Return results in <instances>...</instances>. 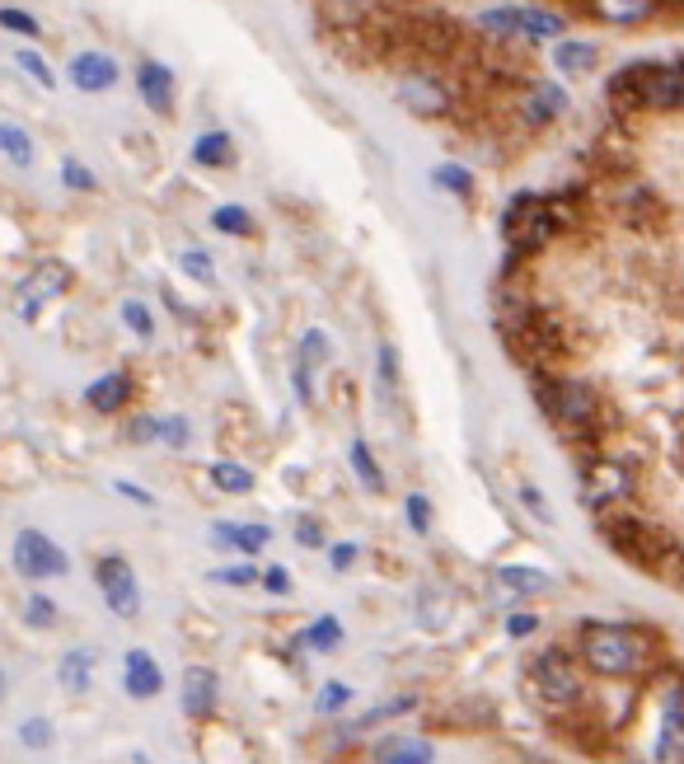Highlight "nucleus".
I'll use <instances>...</instances> for the list:
<instances>
[{"label": "nucleus", "instance_id": "nucleus-1", "mask_svg": "<svg viewBox=\"0 0 684 764\" xmlns=\"http://www.w3.org/2000/svg\"><path fill=\"white\" fill-rule=\"evenodd\" d=\"M600 516V535L609 539L614 549H619L624 558H633L637 568H647V572H661L675 587V564H680V545H675V535L671 530H656L652 521H643L637 511H628L624 502L619 507H605L596 511Z\"/></svg>", "mask_w": 684, "mask_h": 764}, {"label": "nucleus", "instance_id": "nucleus-2", "mask_svg": "<svg viewBox=\"0 0 684 764\" xmlns=\"http://www.w3.org/2000/svg\"><path fill=\"white\" fill-rule=\"evenodd\" d=\"M530 385L539 394V409L549 413V422L567 441H586V437H600V418H605V403L600 394L586 385L577 375H549V371H530Z\"/></svg>", "mask_w": 684, "mask_h": 764}, {"label": "nucleus", "instance_id": "nucleus-3", "mask_svg": "<svg viewBox=\"0 0 684 764\" xmlns=\"http://www.w3.org/2000/svg\"><path fill=\"white\" fill-rule=\"evenodd\" d=\"M582 662L590 670H600V676H633V670H643L652 662V634L633 624H582Z\"/></svg>", "mask_w": 684, "mask_h": 764}, {"label": "nucleus", "instance_id": "nucleus-4", "mask_svg": "<svg viewBox=\"0 0 684 764\" xmlns=\"http://www.w3.org/2000/svg\"><path fill=\"white\" fill-rule=\"evenodd\" d=\"M633 488H637V479H633V469H628L624 460L600 456V460H590V464L582 469V498H586L590 511H605V507L628 502Z\"/></svg>", "mask_w": 684, "mask_h": 764}, {"label": "nucleus", "instance_id": "nucleus-5", "mask_svg": "<svg viewBox=\"0 0 684 764\" xmlns=\"http://www.w3.org/2000/svg\"><path fill=\"white\" fill-rule=\"evenodd\" d=\"M95 581H99L104 605L118 619H136V615H141V587H136V572H131V564H127L123 554L99 558V564H95Z\"/></svg>", "mask_w": 684, "mask_h": 764}, {"label": "nucleus", "instance_id": "nucleus-6", "mask_svg": "<svg viewBox=\"0 0 684 764\" xmlns=\"http://www.w3.org/2000/svg\"><path fill=\"white\" fill-rule=\"evenodd\" d=\"M14 572L29 577V581L66 577V572H71V558H66L61 545H52L42 530H19L14 535Z\"/></svg>", "mask_w": 684, "mask_h": 764}, {"label": "nucleus", "instance_id": "nucleus-7", "mask_svg": "<svg viewBox=\"0 0 684 764\" xmlns=\"http://www.w3.org/2000/svg\"><path fill=\"white\" fill-rule=\"evenodd\" d=\"M530 680H535L544 704H577V694H582V676L563 647L539 652L535 666H530Z\"/></svg>", "mask_w": 684, "mask_h": 764}, {"label": "nucleus", "instance_id": "nucleus-8", "mask_svg": "<svg viewBox=\"0 0 684 764\" xmlns=\"http://www.w3.org/2000/svg\"><path fill=\"white\" fill-rule=\"evenodd\" d=\"M394 99L408 108L413 118H446L450 114V89L441 76H431V71H403L394 80Z\"/></svg>", "mask_w": 684, "mask_h": 764}, {"label": "nucleus", "instance_id": "nucleus-9", "mask_svg": "<svg viewBox=\"0 0 684 764\" xmlns=\"http://www.w3.org/2000/svg\"><path fill=\"white\" fill-rule=\"evenodd\" d=\"M66 80H71L80 95H108V89L123 80V66H118V57L89 48V52H76L71 57V66H66Z\"/></svg>", "mask_w": 684, "mask_h": 764}, {"label": "nucleus", "instance_id": "nucleus-10", "mask_svg": "<svg viewBox=\"0 0 684 764\" xmlns=\"http://www.w3.org/2000/svg\"><path fill=\"white\" fill-rule=\"evenodd\" d=\"M66 286H71V267H66L61 258L38 263L33 273L25 277V286H19V296H25V314L33 320V314H38V305H42V301H52V296H61Z\"/></svg>", "mask_w": 684, "mask_h": 764}, {"label": "nucleus", "instance_id": "nucleus-11", "mask_svg": "<svg viewBox=\"0 0 684 764\" xmlns=\"http://www.w3.org/2000/svg\"><path fill=\"white\" fill-rule=\"evenodd\" d=\"M136 95L150 114H174V99H178V85H174V71L165 61H141L136 66Z\"/></svg>", "mask_w": 684, "mask_h": 764}, {"label": "nucleus", "instance_id": "nucleus-12", "mask_svg": "<svg viewBox=\"0 0 684 764\" xmlns=\"http://www.w3.org/2000/svg\"><path fill=\"white\" fill-rule=\"evenodd\" d=\"M647 71H652V66H643V61H633V66H624V71H614L609 85H605V99L614 108H647Z\"/></svg>", "mask_w": 684, "mask_h": 764}, {"label": "nucleus", "instance_id": "nucleus-13", "mask_svg": "<svg viewBox=\"0 0 684 764\" xmlns=\"http://www.w3.org/2000/svg\"><path fill=\"white\" fill-rule=\"evenodd\" d=\"M684 99V71L675 61L666 66H652L647 71V108H656V114H675Z\"/></svg>", "mask_w": 684, "mask_h": 764}, {"label": "nucleus", "instance_id": "nucleus-14", "mask_svg": "<svg viewBox=\"0 0 684 764\" xmlns=\"http://www.w3.org/2000/svg\"><path fill=\"white\" fill-rule=\"evenodd\" d=\"M123 685H127L131 699H155L159 685H165V676H159V666L150 662V652H141V647L127 652V657H123Z\"/></svg>", "mask_w": 684, "mask_h": 764}, {"label": "nucleus", "instance_id": "nucleus-15", "mask_svg": "<svg viewBox=\"0 0 684 764\" xmlns=\"http://www.w3.org/2000/svg\"><path fill=\"white\" fill-rule=\"evenodd\" d=\"M216 694H221V680L212 666H188L184 670V713L188 717H207L216 708Z\"/></svg>", "mask_w": 684, "mask_h": 764}, {"label": "nucleus", "instance_id": "nucleus-16", "mask_svg": "<svg viewBox=\"0 0 684 764\" xmlns=\"http://www.w3.org/2000/svg\"><path fill=\"white\" fill-rule=\"evenodd\" d=\"M212 539L221 549H240V554H258L272 545V530L258 526V521H216L212 526Z\"/></svg>", "mask_w": 684, "mask_h": 764}, {"label": "nucleus", "instance_id": "nucleus-17", "mask_svg": "<svg viewBox=\"0 0 684 764\" xmlns=\"http://www.w3.org/2000/svg\"><path fill=\"white\" fill-rule=\"evenodd\" d=\"M526 118L535 123V127H544V123H554V118H563L567 114V95H563V85H554V80H535L530 89H526Z\"/></svg>", "mask_w": 684, "mask_h": 764}, {"label": "nucleus", "instance_id": "nucleus-18", "mask_svg": "<svg viewBox=\"0 0 684 764\" xmlns=\"http://www.w3.org/2000/svg\"><path fill=\"white\" fill-rule=\"evenodd\" d=\"M596 61H600L596 42H586V38H558L554 42V66L563 76H586V71H596Z\"/></svg>", "mask_w": 684, "mask_h": 764}, {"label": "nucleus", "instance_id": "nucleus-19", "mask_svg": "<svg viewBox=\"0 0 684 764\" xmlns=\"http://www.w3.org/2000/svg\"><path fill=\"white\" fill-rule=\"evenodd\" d=\"M127 394H131V380L123 375V371H108V375H99L95 385L85 390V403L95 413H118L123 403H127Z\"/></svg>", "mask_w": 684, "mask_h": 764}, {"label": "nucleus", "instance_id": "nucleus-20", "mask_svg": "<svg viewBox=\"0 0 684 764\" xmlns=\"http://www.w3.org/2000/svg\"><path fill=\"white\" fill-rule=\"evenodd\" d=\"M188 155H193V165H202V169H225L235 160V137H231V131H202Z\"/></svg>", "mask_w": 684, "mask_h": 764}, {"label": "nucleus", "instance_id": "nucleus-21", "mask_svg": "<svg viewBox=\"0 0 684 764\" xmlns=\"http://www.w3.org/2000/svg\"><path fill=\"white\" fill-rule=\"evenodd\" d=\"M57 680L66 694H85L89 680H95V652L89 647H76V652H66L61 666H57Z\"/></svg>", "mask_w": 684, "mask_h": 764}, {"label": "nucleus", "instance_id": "nucleus-22", "mask_svg": "<svg viewBox=\"0 0 684 764\" xmlns=\"http://www.w3.org/2000/svg\"><path fill=\"white\" fill-rule=\"evenodd\" d=\"M520 10V38H567V19L544 6H516Z\"/></svg>", "mask_w": 684, "mask_h": 764}, {"label": "nucleus", "instance_id": "nucleus-23", "mask_svg": "<svg viewBox=\"0 0 684 764\" xmlns=\"http://www.w3.org/2000/svg\"><path fill=\"white\" fill-rule=\"evenodd\" d=\"M33 137L19 123H0V160H10L14 169H29L33 165Z\"/></svg>", "mask_w": 684, "mask_h": 764}, {"label": "nucleus", "instance_id": "nucleus-24", "mask_svg": "<svg viewBox=\"0 0 684 764\" xmlns=\"http://www.w3.org/2000/svg\"><path fill=\"white\" fill-rule=\"evenodd\" d=\"M380 764H431V746L422 736H390L380 746Z\"/></svg>", "mask_w": 684, "mask_h": 764}, {"label": "nucleus", "instance_id": "nucleus-25", "mask_svg": "<svg viewBox=\"0 0 684 764\" xmlns=\"http://www.w3.org/2000/svg\"><path fill=\"white\" fill-rule=\"evenodd\" d=\"M600 19L609 25H643V19L656 10V0H590Z\"/></svg>", "mask_w": 684, "mask_h": 764}, {"label": "nucleus", "instance_id": "nucleus-26", "mask_svg": "<svg viewBox=\"0 0 684 764\" xmlns=\"http://www.w3.org/2000/svg\"><path fill=\"white\" fill-rule=\"evenodd\" d=\"M680 751V699H675V689L666 694V713H661V741H656V760L661 764H671Z\"/></svg>", "mask_w": 684, "mask_h": 764}, {"label": "nucleus", "instance_id": "nucleus-27", "mask_svg": "<svg viewBox=\"0 0 684 764\" xmlns=\"http://www.w3.org/2000/svg\"><path fill=\"white\" fill-rule=\"evenodd\" d=\"M348 456H352V469H356L361 488H367V492H384V474H380V464H375V456H371V445L356 437V441L348 445Z\"/></svg>", "mask_w": 684, "mask_h": 764}, {"label": "nucleus", "instance_id": "nucleus-28", "mask_svg": "<svg viewBox=\"0 0 684 764\" xmlns=\"http://www.w3.org/2000/svg\"><path fill=\"white\" fill-rule=\"evenodd\" d=\"M212 226L221 235H254V212L240 207V202H221V207L212 212Z\"/></svg>", "mask_w": 684, "mask_h": 764}, {"label": "nucleus", "instance_id": "nucleus-29", "mask_svg": "<svg viewBox=\"0 0 684 764\" xmlns=\"http://www.w3.org/2000/svg\"><path fill=\"white\" fill-rule=\"evenodd\" d=\"M431 184H437L441 193H450V197H469L473 193V174L460 160H446V165L431 169Z\"/></svg>", "mask_w": 684, "mask_h": 764}, {"label": "nucleus", "instance_id": "nucleus-30", "mask_svg": "<svg viewBox=\"0 0 684 764\" xmlns=\"http://www.w3.org/2000/svg\"><path fill=\"white\" fill-rule=\"evenodd\" d=\"M212 483L221 492H240V498H244V492H254V474H248L244 464H235V460H216L212 464Z\"/></svg>", "mask_w": 684, "mask_h": 764}, {"label": "nucleus", "instance_id": "nucleus-31", "mask_svg": "<svg viewBox=\"0 0 684 764\" xmlns=\"http://www.w3.org/2000/svg\"><path fill=\"white\" fill-rule=\"evenodd\" d=\"M305 643H310L314 652H333V647L342 643V624H338L333 615H319V619L305 628Z\"/></svg>", "mask_w": 684, "mask_h": 764}, {"label": "nucleus", "instance_id": "nucleus-32", "mask_svg": "<svg viewBox=\"0 0 684 764\" xmlns=\"http://www.w3.org/2000/svg\"><path fill=\"white\" fill-rule=\"evenodd\" d=\"M123 324H127L141 343H146V339H155V314H150L141 301H136V296H127V301H123Z\"/></svg>", "mask_w": 684, "mask_h": 764}, {"label": "nucleus", "instance_id": "nucleus-33", "mask_svg": "<svg viewBox=\"0 0 684 764\" xmlns=\"http://www.w3.org/2000/svg\"><path fill=\"white\" fill-rule=\"evenodd\" d=\"M178 267H184L193 282L216 286V267H212V254L207 249H184V254H178Z\"/></svg>", "mask_w": 684, "mask_h": 764}, {"label": "nucleus", "instance_id": "nucleus-34", "mask_svg": "<svg viewBox=\"0 0 684 764\" xmlns=\"http://www.w3.org/2000/svg\"><path fill=\"white\" fill-rule=\"evenodd\" d=\"M19 66H25V76L38 85V89H57V71H52V66H48V57H38L33 48H25V52H19L14 57Z\"/></svg>", "mask_w": 684, "mask_h": 764}, {"label": "nucleus", "instance_id": "nucleus-35", "mask_svg": "<svg viewBox=\"0 0 684 764\" xmlns=\"http://www.w3.org/2000/svg\"><path fill=\"white\" fill-rule=\"evenodd\" d=\"M0 29L6 33H19V38H42V25L29 14V10H14V6H0Z\"/></svg>", "mask_w": 684, "mask_h": 764}, {"label": "nucleus", "instance_id": "nucleus-36", "mask_svg": "<svg viewBox=\"0 0 684 764\" xmlns=\"http://www.w3.org/2000/svg\"><path fill=\"white\" fill-rule=\"evenodd\" d=\"M497 581L507 591H539L544 587V572L539 568H497Z\"/></svg>", "mask_w": 684, "mask_h": 764}, {"label": "nucleus", "instance_id": "nucleus-37", "mask_svg": "<svg viewBox=\"0 0 684 764\" xmlns=\"http://www.w3.org/2000/svg\"><path fill=\"white\" fill-rule=\"evenodd\" d=\"M61 184L76 188V193H95V188H99V184H95V169L80 165L76 155H66V160H61Z\"/></svg>", "mask_w": 684, "mask_h": 764}, {"label": "nucleus", "instance_id": "nucleus-38", "mask_svg": "<svg viewBox=\"0 0 684 764\" xmlns=\"http://www.w3.org/2000/svg\"><path fill=\"white\" fill-rule=\"evenodd\" d=\"M25 619H29L33 628H52V624H57V600L42 596V591H33V596L25 600Z\"/></svg>", "mask_w": 684, "mask_h": 764}, {"label": "nucleus", "instance_id": "nucleus-39", "mask_svg": "<svg viewBox=\"0 0 684 764\" xmlns=\"http://www.w3.org/2000/svg\"><path fill=\"white\" fill-rule=\"evenodd\" d=\"M19 746L48 751V746H52V723H48V717H29V723L19 727Z\"/></svg>", "mask_w": 684, "mask_h": 764}, {"label": "nucleus", "instance_id": "nucleus-40", "mask_svg": "<svg viewBox=\"0 0 684 764\" xmlns=\"http://www.w3.org/2000/svg\"><path fill=\"white\" fill-rule=\"evenodd\" d=\"M348 704H352V689L342 685V680H329L324 689H319V699H314V708H319V713H342Z\"/></svg>", "mask_w": 684, "mask_h": 764}, {"label": "nucleus", "instance_id": "nucleus-41", "mask_svg": "<svg viewBox=\"0 0 684 764\" xmlns=\"http://www.w3.org/2000/svg\"><path fill=\"white\" fill-rule=\"evenodd\" d=\"M155 437L165 445H174V451H184L188 445V422L184 418H155Z\"/></svg>", "mask_w": 684, "mask_h": 764}, {"label": "nucleus", "instance_id": "nucleus-42", "mask_svg": "<svg viewBox=\"0 0 684 764\" xmlns=\"http://www.w3.org/2000/svg\"><path fill=\"white\" fill-rule=\"evenodd\" d=\"M329 339H324V329H310L305 339H301V362H329Z\"/></svg>", "mask_w": 684, "mask_h": 764}, {"label": "nucleus", "instance_id": "nucleus-43", "mask_svg": "<svg viewBox=\"0 0 684 764\" xmlns=\"http://www.w3.org/2000/svg\"><path fill=\"white\" fill-rule=\"evenodd\" d=\"M403 507H408V526H413L418 535H427V530H431V502L422 498V492H413V498H408Z\"/></svg>", "mask_w": 684, "mask_h": 764}, {"label": "nucleus", "instance_id": "nucleus-44", "mask_svg": "<svg viewBox=\"0 0 684 764\" xmlns=\"http://www.w3.org/2000/svg\"><path fill=\"white\" fill-rule=\"evenodd\" d=\"M295 545H301V549H324V526L310 521V516H301V521H295Z\"/></svg>", "mask_w": 684, "mask_h": 764}, {"label": "nucleus", "instance_id": "nucleus-45", "mask_svg": "<svg viewBox=\"0 0 684 764\" xmlns=\"http://www.w3.org/2000/svg\"><path fill=\"white\" fill-rule=\"evenodd\" d=\"M507 634H511V638H530V634H539V615L516 610V615L507 619Z\"/></svg>", "mask_w": 684, "mask_h": 764}, {"label": "nucleus", "instance_id": "nucleus-46", "mask_svg": "<svg viewBox=\"0 0 684 764\" xmlns=\"http://www.w3.org/2000/svg\"><path fill=\"white\" fill-rule=\"evenodd\" d=\"M413 708V699H394V704H380V708H371L367 717H361L356 727H371V723H384V717H399V713H408Z\"/></svg>", "mask_w": 684, "mask_h": 764}, {"label": "nucleus", "instance_id": "nucleus-47", "mask_svg": "<svg viewBox=\"0 0 684 764\" xmlns=\"http://www.w3.org/2000/svg\"><path fill=\"white\" fill-rule=\"evenodd\" d=\"M263 587H267L272 596H286V591H291V572H286L282 564H272V568L263 572Z\"/></svg>", "mask_w": 684, "mask_h": 764}, {"label": "nucleus", "instance_id": "nucleus-48", "mask_svg": "<svg viewBox=\"0 0 684 764\" xmlns=\"http://www.w3.org/2000/svg\"><path fill=\"white\" fill-rule=\"evenodd\" d=\"M212 581H225V587H248V581H254V568H248V564L221 568V572H212Z\"/></svg>", "mask_w": 684, "mask_h": 764}, {"label": "nucleus", "instance_id": "nucleus-49", "mask_svg": "<svg viewBox=\"0 0 684 764\" xmlns=\"http://www.w3.org/2000/svg\"><path fill=\"white\" fill-rule=\"evenodd\" d=\"M291 385H295V399L301 403H314V385H310V362H301L291 371Z\"/></svg>", "mask_w": 684, "mask_h": 764}, {"label": "nucleus", "instance_id": "nucleus-50", "mask_svg": "<svg viewBox=\"0 0 684 764\" xmlns=\"http://www.w3.org/2000/svg\"><path fill=\"white\" fill-rule=\"evenodd\" d=\"M380 380H390V385H399V352L390 343H380Z\"/></svg>", "mask_w": 684, "mask_h": 764}, {"label": "nucleus", "instance_id": "nucleus-51", "mask_svg": "<svg viewBox=\"0 0 684 764\" xmlns=\"http://www.w3.org/2000/svg\"><path fill=\"white\" fill-rule=\"evenodd\" d=\"M520 502H526V507L539 516V521H554V516H549V502H544V492H539V488H530V483H526V488H520Z\"/></svg>", "mask_w": 684, "mask_h": 764}, {"label": "nucleus", "instance_id": "nucleus-52", "mask_svg": "<svg viewBox=\"0 0 684 764\" xmlns=\"http://www.w3.org/2000/svg\"><path fill=\"white\" fill-rule=\"evenodd\" d=\"M329 564H333V572H348L356 564V545H333L329 549Z\"/></svg>", "mask_w": 684, "mask_h": 764}, {"label": "nucleus", "instance_id": "nucleus-53", "mask_svg": "<svg viewBox=\"0 0 684 764\" xmlns=\"http://www.w3.org/2000/svg\"><path fill=\"white\" fill-rule=\"evenodd\" d=\"M329 6H333L338 14H348V19H352V14H361L367 6H375V0H329Z\"/></svg>", "mask_w": 684, "mask_h": 764}, {"label": "nucleus", "instance_id": "nucleus-54", "mask_svg": "<svg viewBox=\"0 0 684 764\" xmlns=\"http://www.w3.org/2000/svg\"><path fill=\"white\" fill-rule=\"evenodd\" d=\"M131 441H155V418H136L131 422Z\"/></svg>", "mask_w": 684, "mask_h": 764}, {"label": "nucleus", "instance_id": "nucleus-55", "mask_svg": "<svg viewBox=\"0 0 684 764\" xmlns=\"http://www.w3.org/2000/svg\"><path fill=\"white\" fill-rule=\"evenodd\" d=\"M118 492H123V498H131V502H141V507H150V492H141V488H136V483H118Z\"/></svg>", "mask_w": 684, "mask_h": 764}, {"label": "nucleus", "instance_id": "nucleus-56", "mask_svg": "<svg viewBox=\"0 0 684 764\" xmlns=\"http://www.w3.org/2000/svg\"><path fill=\"white\" fill-rule=\"evenodd\" d=\"M6 685H10V680H6V670H0V704H6Z\"/></svg>", "mask_w": 684, "mask_h": 764}]
</instances>
